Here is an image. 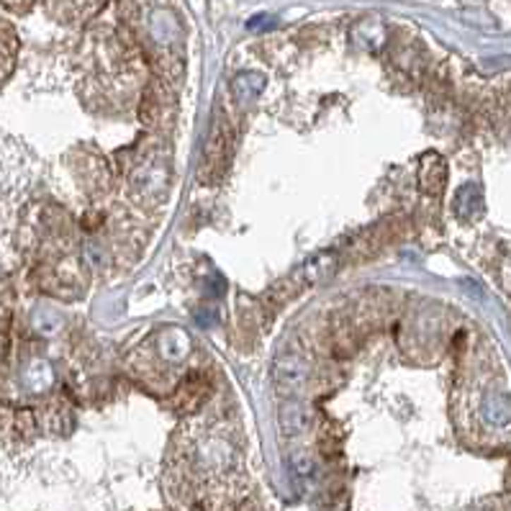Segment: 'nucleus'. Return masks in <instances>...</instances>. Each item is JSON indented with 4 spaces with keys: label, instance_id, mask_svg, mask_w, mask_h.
<instances>
[{
    "label": "nucleus",
    "instance_id": "3",
    "mask_svg": "<svg viewBox=\"0 0 511 511\" xmlns=\"http://www.w3.org/2000/svg\"><path fill=\"white\" fill-rule=\"evenodd\" d=\"M280 424H283V432L285 434H296L301 429H306L308 424V414L301 404H285L280 409Z\"/></svg>",
    "mask_w": 511,
    "mask_h": 511
},
{
    "label": "nucleus",
    "instance_id": "4",
    "mask_svg": "<svg viewBox=\"0 0 511 511\" xmlns=\"http://www.w3.org/2000/svg\"><path fill=\"white\" fill-rule=\"evenodd\" d=\"M263 88V78L255 75V72H247V75H239L234 80V90L241 92V95H249V92H257Z\"/></svg>",
    "mask_w": 511,
    "mask_h": 511
},
{
    "label": "nucleus",
    "instance_id": "2",
    "mask_svg": "<svg viewBox=\"0 0 511 511\" xmlns=\"http://www.w3.org/2000/svg\"><path fill=\"white\" fill-rule=\"evenodd\" d=\"M275 380L283 388H301L308 378V365L299 355H280L275 360Z\"/></svg>",
    "mask_w": 511,
    "mask_h": 511
},
{
    "label": "nucleus",
    "instance_id": "1",
    "mask_svg": "<svg viewBox=\"0 0 511 511\" xmlns=\"http://www.w3.org/2000/svg\"><path fill=\"white\" fill-rule=\"evenodd\" d=\"M334 272H337V257H334L332 252H324V255H316L311 257L308 263L301 265V270L296 272L293 280H296V285H301V288H311V285L329 280Z\"/></svg>",
    "mask_w": 511,
    "mask_h": 511
},
{
    "label": "nucleus",
    "instance_id": "5",
    "mask_svg": "<svg viewBox=\"0 0 511 511\" xmlns=\"http://www.w3.org/2000/svg\"><path fill=\"white\" fill-rule=\"evenodd\" d=\"M270 23H272V18H267V16H257V18L249 21V29H267Z\"/></svg>",
    "mask_w": 511,
    "mask_h": 511
}]
</instances>
